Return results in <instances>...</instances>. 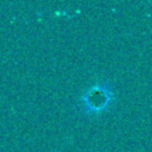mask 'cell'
Returning a JSON list of instances; mask_svg holds the SVG:
<instances>
[{"mask_svg": "<svg viewBox=\"0 0 152 152\" xmlns=\"http://www.w3.org/2000/svg\"><path fill=\"white\" fill-rule=\"evenodd\" d=\"M113 99V91L107 80H100L91 86L80 97L81 110L89 115H97L110 105Z\"/></svg>", "mask_w": 152, "mask_h": 152, "instance_id": "1", "label": "cell"}]
</instances>
